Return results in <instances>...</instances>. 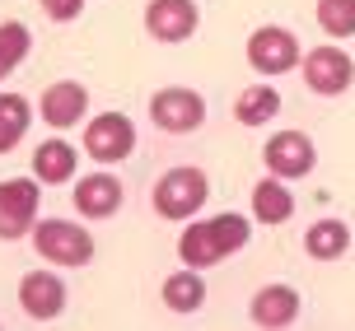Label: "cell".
Listing matches in <instances>:
<instances>
[{
    "label": "cell",
    "mask_w": 355,
    "mask_h": 331,
    "mask_svg": "<svg viewBox=\"0 0 355 331\" xmlns=\"http://www.w3.org/2000/svg\"><path fill=\"white\" fill-rule=\"evenodd\" d=\"M248 220L243 215H215V220H206V224H192L182 238H178V257H182V266H215L225 262L230 252H239V247L248 243Z\"/></svg>",
    "instance_id": "obj_1"
},
{
    "label": "cell",
    "mask_w": 355,
    "mask_h": 331,
    "mask_svg": "<svg viewBox=\"0 0 355 331\" xmlns=\"http://www.w3.org/2000/svg\"><path fill=\"white\" fill-rule=\"evenodd\" d=\"M211 196V182L201 168H168V173L155 182V215L164 220H192L196 210L206 206Z\"/></svg>",
    "instance_id": "obj_2"
},
{
    "label": "cell",
    "mask_w": 355,
    "mask_h": 331,
    "mask_svg": "<svg viewBox=\"0 0 355 331\" xmlns=\"http://www.w3.org/2000/svg\"><path fill=\"white\" fill-rule=\"evenodd\" d=\"M33 247H37V257H47L56 266H85L94 257L89 229H75L66 220H42V224H33Z\"/></svg>",
    "instance_id": "obj_3"
},
{
    "label": "cell",
    "mask_w": 355,
    "mask_h": 331,
    "mask_svg": "<svg viewBox=\"0 0 355 331\" xmlns=\"http://www.w3.org/2000/svg\"><path fill=\"white\" fill-rule=\"evenodd\" d=\"M37 177H5L0 182V238H24L37 220Z\"/></svg>",
    "instance_id": "obj_4"
},
{
    "label": "cell",
    "mask_w": 355,
    "mask_h": 331,
    "mask_svg": "<svg viewBox=\"0 0 355 331\" xmlns=\"http://www.w3.org/2000/svg\"><path fill=\"white\" fill-rule=\"evenodd\" d=\"M248 66L257 75H285V70L300 66V42L290 28H276V24H262L257 33L248 37Z\"/></svg>",
    "instance_id": "obj_5"
},
{
    "label": "cell",
    "mask_w": 355,
    "mask_h": 331,
    "mask_svg": "<svg viewBox=\"0 0 355 331\" xmlns=\"http://www.w3.org/2000/svg\"><path fill=\"white\" fill-rule=\"evenodd\" d=\"M85 150H89V159H98V163H122V159L136 150V126H131V117H122V112L94 117V122L85 126Z\"/></svg>",
    "instance_id": "obj_6"
},
{
    "label": "cell",
    "mask_w": 355,
    "mask_h": 331,
    "mask_svg": "<svg viewBox=\"0 0 355 331\" xmlns=\"http://www.w3.org/2000/svg\"><path fill=\"white\" fill-rule=\"evenodd\" d=\"M150 117L168 136H187V131H196V126L206 122V103H201V93H192V89H159L150 98Z\"/></svg>",
    "instance_id": "obj_7"
},
{
    "label": "cell",
    "mask_w": 355,
    "mask_h": 331,
    "mask_svg": "<svg viewBox=\"0 0 355 331\" xmlns=\"http://www.w3.org/2000/svg\"><path fill=\"white\" fill-rule=\"evenodd\" d=\"M304 80H309V89L313 93H346L355 80V61L341 47H313V52L304 56Z\"/></svg>",
    "instance_id": "obj_8"
},
{
    "label": "cell",
    "mask_w": 355,
    "mask_h": 331,
    "mask_svg": "<svg viewBox=\"0 0 355 331\" xmlns=\"http://www.w3.org/2000/svg\"><path fill=\"white\" fill-rule=\"evenodd\" d=\"M262 159H266V168H271L276 177H304L313 163H318L313 140L304 136V131H276V136L262 145Z\"/></svg>",
    "instance_id": "obj_9"
},
{
    "label": "cell",
    "mask_w": 355,
    "mask_h": 331,
    "mask_svg": "<svg viewBox=\"0 0 355 331\" xmlns=\"http://www.w3.org/2000/svg\"><path fill=\"white\" fill-rule=\"evenodd\" d=\"M145 33L159 42H187L196 33V5L192 0H150L145 5Z\"/></svg>",
    "instance_id": "obj_10"
},
{
    "label": "cell",
    "mask_w": 355,
    "mask_h": 331,
    "mask_svg": "<svg viewBox=\"0 0 355 331\" xmlns=\"http://www.w3.org/2000/svg\"><path fill=\"white\" fill-rule=\"evenodd\" d=\"M85 107H89V89L75 84V80H56V84H47V89H42V98H37L42 122L56 126V131L85 122Z\"/></svg>",
    "instance_id": "obj_11"
},
{
    "label": "cell",
    "mask_w": 355,
    "mask_h": 331,
    "mask_svg": "<svg viewBox=\"0 0 355 331\" xmlns=\"http://www.w3.org/2000/svg\"><path fill=\"white\" fill-rule=\"evenodd\" d=\"M19 303H24V313L33 317V322H52L66 308V285H61V276L28 271V276L19 280Z\"/></svg>",
    "instance_id": "obj_12"
},
{
    "label": "cell",
    "mask_w": 355,
    "mask_h": 331,
    "mask_svg": "<svg viewBox=\"0 0 355 331\" xmlns=\"http://www.w3.org/2000/svg\"><path fill=\"white\" fill-rule=\"evenodd\" d=\"M300 317V289L295 285H262L252 294V322L257 327H290Z\"/></svg>",
    "instance_id": "obj_13"
},
{
    "label": "cell",
    "mask_w": 355,
    "mask_h": 331,
    "mask_svg": "<svg viewBox=\"0 0 355 331\" xmlns=\"http://www.w3.org/2000/svg\"><path fill=\"white\" fill-rule=\"evenodd\" d=\"M117 206H122V182L112 173H94L85 182H75V210L85 220H107Z\"/></svg>",
    "instance_id": "obj_14"
},
{
    "label": "cell",
    "mask_w": 355,
    "mask_h": 331,
    "mask_svg": "<svg viewBox=\"0 0 355 331\" xmlns=\"http://www.w3.org/2000/svg\"><path fill=\"white\" fill-rule=\"evenodd\" d=\"M75 163H80V154H75L66 140H42V145L33 150V177H37V182H47V187L71 182Z\"/></svg>",
    "instance_id": "obj_15"
},
{
    "label": "cell",
    "mask_w": 355,
    "mask_h": 331,
    "mask_svg": "<svg viewBox=\"0 0 355 331\" xmlns=\"http://www.w3.org/2000/svg\"><path fill=\"white\" fill-rule=\"evenodd\" d=\"M252 215H257V224H285L295 215V196L285 192V182L276 173L252 187Z\"/></svg>",
    "instance_id": "obj_16"
},
{
    "label": "cell",
    "mask_w": 355,
    "mask_h": 331,
    "mask_svg": "<svg viewBox=\"0 0 355 331\" xmlns=\"http://www.w3.org/2000/svg\"><path fill=\"white\" fill-rule=\"evenodd\" d=\"M164 303L173 308V313H196L201 303H206V280L201 271H173V276L164 280Z\"/></svg>",
    "instance_id": "obj_17"
},
{
    "label": "cell",
    "mask_w": 355,
    "mask_h": 331,
    "mask_svg": "<svg viewBox=\"0 0 355 331\" xmlns=\"http://www.w3.org/2000/svg\"><path fill=\"white\" fill-rule=\"evenodd\" d=\"M276 112H281V93L271 84H248L239 93V103H234V117L243 126H262V122H271Z\"/></svg>",
    "instance_id": "obj_18"
},
{
    "label": "cell",
    "mask_w": 355,
    "mask_h": 331,
    "mask_svg": "<svg viewBox=\"0 0 355 331\" xmlns=\"http://www.w3.org/2000/svg\"><path fill=\"white\" fill-rule=\"evenodd\" d=\"M33 107H28V98L24 93H0V154H10L19 140H24V131H28V117Z\"/></svg>",
    "instance_id": "obj_19"
},
{
    "label": "cell",
    "mask_w": 355,
    "mask_h": 331,
    "mask_svg": "<svg viewBox=\"0 0 355 331\" xmlns=\"http://www.w3.org/2000/svg\"><path fill=\"white\" fill-rule=\"evenodd\" d=\"M304 247H309V257H318V262H332L341 257L346 247H351V229L341 224V220H322L304 233Z\"/></svg>",
    "instance_id": "obj_20"
},
{
    "label": "cell",
    "mask_w": 355,
    "mask_h": 331,
    "mask_svg": "<svg viewBox=\"0 0 355 331\" xmlns=\"http://www.w3.org/2000/svg\"><path fill=\"white\" fill-rule=\"evenodd\" d=\"M28 42H33V37H28V28H24L19 19L0 24V80H5V75L28 56Z\"/></svg>",
    "instance_id": "obj_21"
},
{
    "label": "cell",
    "mask_w": 355,
    "mask_h": 331,
    "mask_svg": "<svg viewBox=\"0 0 355 331\" xmlns=\"http://www.w3.org/2000/svg\"><path fill=\"white\" fill-rule=\"evenodd\" d=\"M318 24L327 37H351L355 33V0H318Z\"/></svg>",
    "instance_id": "obj_22"
},
{
    "label": "cell",
    "mask_w": 355,
    "mask_h": 331,
    "mask_svg": "<svg viewBox=\"0 0 355 331\" xmlns=\"http://www.w3.org/2000/svg\"><path fill=\"white\" fill-rule=\"evenodd\" d=\"M80 10H85V0H42V15L56 19V24H71Z\"/></svg>",
    "instance_id": "obj_23"
}]
</instances>
